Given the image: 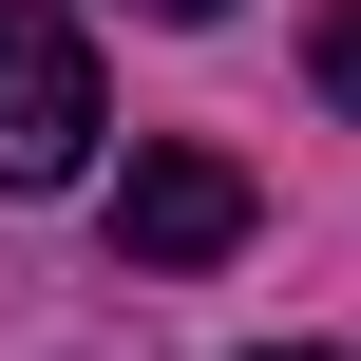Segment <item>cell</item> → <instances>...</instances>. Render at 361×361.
<instances>
[{"mask_svg":"<svg viewBox=\"0 0 361 361\" xmlns=\"http://www.w3.org/2000/svg\"><path fill=\"white\" fill-rule=\"evenodd\" d=\"M286 361H343V343H286Z\"/></svg>","mask_w":361,"mask_h":361,"instance_id":"5","label":"cell"},{"mask_svg":"<svg viewBox=\"0 0 361 361\" xmlns=\"http://www.w3.org/2000/svg\"><path fill=\"white\" fill-rule=\"evenodd\" d=\"M267 228V190L228 171V152H190V133H152L133 171H114V267H228Z\"/></svg>","mask_w":361,"mask_h":361,"instance_id":"2","label":"cell"},{"mask_svg":"<svg viewBox=\"0 0 361 361\" xmlns=\"http://www.w3.org/2000/svg\"><path fill=\"white\" fill-rule=\"evenodd\" d=\"M95 38L57 19V0H0V190H76L95 171Z\"/></svg>","mask_w":361,"mask_h":361,"instance_id":"1","label":"cell"},{"mask_svg":"<svg viewBox=\"0 0 361 361\" xmlns=\"http://www.w3.org/2000/svg\"><path fill=\"white\" fill-rule=\"evenodd\" d=\"M324 95H343V114H361V0H343V19H324Z\"/></svg>","mask_w":361,"mask_h":361,"instance_id":"3","label":"cell"},{"mask_svg":"<svg viewBox=\"0 0 361 361\" xmlns=\"http://www.w3.org/2000/svg\"><path fill=\"white\" fill-rule=\"evenodd\" d=\"M152 19H228V0H152Z\"/></svg>","mask_w":361,"mask_h":361,"instance_id":"4","label":"cell"}]
</instances>
